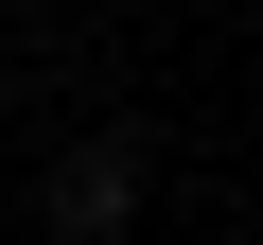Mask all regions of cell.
Masks as SVG:
<instances>
[{"label":"cell","mask_w":263,"mask_h":245,"mask_svg":"<svg viewBox=\"0 0 263 245\" xmlns=\"http://www.w3.org/2000/svg\"><path fill=\"white\" fill-rule=\"evenodd\" d=\"M35 210H53V245H123V228H141V140H123V122H105V140H70Z\"/></svg>","instance_id":"6da1fadb"}]
</instances>
